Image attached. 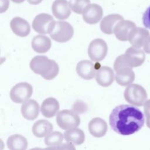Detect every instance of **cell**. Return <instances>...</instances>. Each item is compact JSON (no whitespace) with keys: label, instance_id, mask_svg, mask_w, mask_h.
Returning a JSON list of instances; mask_svg holds the SVG:
<instances>
[{"label":"cell","instance_id":"25","mask_svg":"<svg viewBox=\"0 0 150 150\" xmlns=\"http://www.w3.org/2000/svg\"><path fill=\"white\" fill-rule=\"evenodd\" d=\"M7 146L11 150H25L28 147V141L25 137L20 134L9 136L6 141Z\"/></svg>","mask_w":150,"mask_h":150},{"label":"cell","instance_id":"27","mask_svg":"<svg viewBox=\"0 0 150 150\" xmlns=\"http://www.w3.org/2000/svg\"><path fill=\"white\" fill-rule=\"evenodd\" d=\"M90 4V0H70L69 5L71 10L77 13L83 14L86 7Z\"/></svg>","mask_w":150,"mask_h":150},{"label":"cell","instance_id":"14","mask_svg":"<svg viewBox=\"0 0 150 150\" xmlns=\"http://www.w3.org/2000/svg\"><path fill=\"white\" fill-rule=\"evenodd\" d=\"M52 11L54 16L60 20L67 19L71 12L67 0H55L52 5Z\"/></svg>","mask_w":150,"mask_h":150},{"label":"cell","instance_id":"24","mask_svg":"<svg viewBox=\"0 0 150 150\" xmlns=\"http://www.w3.org/2000/svg\"><path fill=\"white\" fill-rule=\"evenodd\" d=\"M64 138L67 142L75 145H81L85 141L84 132L76 127L70 128L64 132Z\"/></svg>","mask_w":150,"mask_h":150},{"label":"cell","instance_id":"7","mask_svg":"<svg viewBox=\"0 0 150 150\" xmlns=\"http://www.w3.org/2000/svg\"><path fill=\"white\" fill-rule=\"evenodd\" d=\"M32 86L26 82L15 85L10 91V98L15 103H22L28 100L32 95Z\"/></svg>","mask_w":150,"mask_h":150},{"label":"cell","instance_id":"21","mask_svg":"<svg viewBox=\"0 0 150 150\" xmlns=\"http://www.w3.org/2000/svg\"><path fill=\"white\" fill-rule=\"evenodd\" d=\"M59 107V103L55 98L49 97L46 98L42 103L40 111L45 117L50 118L57 113Z\"/></svg>","mask_w":150,"mask_h":150},{"label":"cell","instance_id":"20","mask_svg":"<svg viewBox=\"0 0 150 150\" xmlns=\"http://www.w3.org/2000/svg\"><path fill=\"white\" fill-rule=\"evenodd\" d=\"M115 81L120 86H126L131 84L135 80V73L131 68L121 67L115 70Z\"/></svg>","mask_w":150,"mask_h":150},{"label":"cell","instance_id":"12","mask_svg":"<svg viewBox=\"0 0 150 150\" xmlns=\"http://www.w3.org/2000/svg\"><path fill=\"white\" fill-rule=\"evenodd\" d=\"M76 69L78 75L84 80L93 79L97 70L95 64L88 60H83L78 62Z\"/></svg>","mask_w":150,"mask_h":150},{"label":"cell","instance_id":"10","mask_svg":"<svg viewBox=\"0 0 150 150\" xmlns=\"http://www.w3.org/2000/svg\"><path fill=\"white\" fill-rule=\"evenodd\" d=\"M124 55L128 64L132 69L141 66L145 59L144 52L140 48L134 46L128 48Z\"/></svg>","mask_w":150,"mask_h":150},{"label":"cell","instance_id":"4","mask_svg":"<svg viewBox=\"0 0 150 150\" xmlns=\"http://www.w3.org/2000/svg\"><path fill=\"white\" fill-rule=\"evenodd\" d=\"M74 34L73 26L66 21L55 22L54 27L49 33L51 38L59 43H64L70 40Z\"/></svg>","mask_w":150,"mask_h":150},{"label":"cell","instance_id":"22","mask_svg":"<svg viewBox=\"0 0 150 150\" xmlns=\"http://www.w3.org/2000/svg\"><path fill=\"white\" fill-rule=\"evenodd\" d=\"M31 45L35 52L39 53H45L50 50L52 42L50 39L47 36L39 35L33 38Z\"/></svg>","mask_w":150,"mask_h":150},{"label":"cell","instance_id":"9","mask_svg":"<svg viewBox=\"0 0 150 150\" xmlns=\"http://www.w3.org/2000/svg\"><path fill=\"white\" fill-rule=\"evenodd\" d=\"M103 11L100 5L96 4H89L83 13V19L87 23L93 25L98 23L102 18Z\"/></svg>","mask_w":150,"mask_h":150},{"label":"cell","instance_id":"23","mask_svg":"<svg viewBox=\"0 0 150 150\" xmlns=\"http://www.w3.org/2000/svg\"><path fill=\"white\" fill-rule=\"evenodd\" d=\"M53 128V125L49 121L39 120L33 124L32 130L35 137L42 138L52 132Z\"/></svg>","mask_w":150,"mask_h":150},{"label":"cell","instance_id":"32","mask_svg":"<svg viewBox=\"0 0 150 150\" xmlns=\"http://www.w3.org/2000/svg\"><path fill=\"white\" fill-rule=\"evenodd\" d=\"M144 50L146 53H150V36L147 39L144 44Z\"/></svg>","mask_w":150,"mask_h":150},{"label":"cell","instance_id":"31","mask_svg":"<svg viewBox=\"0 0 150 150\" xmlns=\"http://www.w3.org/2000/svg\"><path fill=\"white\" fill-rule=\"evenodd\" d=\"M9 6V1L8 0H1V13L5 12Z\"/></svg>","mask_w":150,"mask_h":150},{"label":"cell","instance_id":"30","mask_svg":"<svg viewBox=\"0 0 150 150\" xmlns=\"http://www.w3.org/2000/svg\"><path fill=\"white\" fill-rule=\"evenodd\" d=\"M142 23L146 28L150 29V6L147 8L143 14Z\"/></svg>","mask_w":150,"mask_h":150},{"label":"cell","instance_id":"5","mask_svg":"<svg viewBox=\"0 0 150 150\" xmlns=\"http://www.w3.org/2000/svg\"><path fill=\"white\" fill-rule=\"evenodd\" d=\"M56 122L60 128L68 129L78 127L80 124V118L74 111L63 110L57 113Z\"/></svg>","mask_w":150,"mask_h":150},{"label":"cell","instance_id":"3","mask_svg":"<svg viewBox=\"0 0 150 150\" xmlns=\"http://www.w3.org/2000/svg\"><path fill=\"white\" fill-rule=\"evenodd\" d=\"M124 96L128 103L138 107L143 105L147 99L146 90L138 84H129L125 88Z\"/></svg>","mask_w":150,"mask_h":150},{"label":"cell","instance_id":"2","mask_svg":"<svg viewBox=\"0 0 150 150\" xmlns=\"http://www.w3.org/2000/svg\"><path fill=\"white\" fill-rule=\"evenodd\" d=\"M29 65L34 73L47 80L53 79L59 73L58 64L45 56H35L32 59Z\"/></svg>","mask_w":150,"mask_h":150},{"label":"cell","instance_id":"11","mask_svg":"<svg viewBox=\"0 0 150 150\" xmlns=\"http://www.w3.org/2000/svg\"><path fill=\"white\" fill-rule=\"evenodd\" d=\"M136 27L134 22L129 20H122L115 26L114 33L115 37L121 41L128 40V37L131 31Z\"/></svg>","mask_w":150,"mask_h":150},{"label":"cell","instance_id":"8","mask_svg":"<svg viewBox=\"0 0 150 150\" xmlns=\"http://www.w3.org/2000/svg\"><path fill=\"white\" fill-rule=\"evenodd\" d=\"M107 52V45L102 39L93 40L88 47V56L91 60L96 62L103 60L105 57Z\"/></svg>","mask_w":150,"mask_h":150},{"label":"cell","instance_id":"18","mask_svg":"<svg viewBox=\"0 0 150 150\" xmlns=\"http://www.w3.org/2000/svg\"><path fill=\"white\" fill-rule=\"evenodd\" d=\"M88 128L90 133L96 138H101L105 135L108 129L107 122L103 119L96 117L88 123Z\"/></svg>","mask_w":150,"mask_h":150},{"label":"cell","instance_id":"19","mask_svg":"<svg viewBox=\"0 0 150 150\" xmlns=\"http://www.w3.org/2000/svg\"><path fill=\"white\" fill-rule=\"evenodd\" d=\"M21 113L25 119L33 120L39 115V105L34 100H28L21 106Z\"/></svg>","mask_w":150,"mask_h":150},{"label":"cell","instance_id":"17","mask_svg":"<svg viewBox=\"0 0 150 150\" xmlns=\"http://www.w3.org/2000/svg\"><path fill=\"white\" fill-rule=\"evenodd\" d=\"M124 18L120 14L113 13L105 16L101 21L100 27L101 30L107 35L114 33V29L116 25Z\"/></svg>","mask_w":150,"mask_h":150},{"label":"cell","instance_id":"13","mask_svg":"<svg viewBox=\"0 0 150 150\" xmlns=\"http://www.w3.org/2000/svg\"><path fill=\"white\" fill-rule=\"evenodd\" d=\"M149 37V32L145 28L135 27L130 33L128 40L132 46L141 48L144 46V44Z\"/></svg>","mask_w":150,"mask_h":150},{"label":"cell","instance_id":"6","mask_svg":"<svg viewBox=\"0 0 150 150\" xmlns=\"http://www.w3.org/2000/svg\"><path fill=\"white\" fill-rule=\"evenodd\" d=\"M55 22L50 15L45 13H39L35 16L32 22V28L35 32L40 34L50 33Z\"/></svg>","mask_w":150,"mask_h":150},{"label":"cell","instance_id":"26","mask_svg":"<svg viewBox=\"0 0 150 150\" xmlns=\"http://www.w3.org/2000/svg\"><path fill=\"white\" fill-rule=\"evenodd\" d=\"M64 135L59 131H53L46 135L45 138V144L49 146H56L63 141Z\"/></svg>","mask_w":150,"mask_h":150},{"label":"cell","instance_id":"1","mask_svg":"<svg viewBox=\"0 0 150 150\" xmlns=\"http://www.w3.org/2000/svg\"><path fill=\"white\" fill-rule=\"evenodd\" d=\"M144 122L143 112L138 108L128 104L115 107L109 118V123L112 130L123 135L138 132L144 126Z\"/></svg>","mask_w":150,"mask_h":150},{"label":"cell","instance_id":"29","mask_svg":"<svg viewBox=\"0 0 150 150\" xmlns=\"http://www.w3.org/2000/svg\"><path fill=\"white\" fill-rule=\"evenodd\" d=\"M144 113L146 117V123L148 128H150V99L146 101L144 104Z\"/></svg>","mask_w":150,"mask_h":150},{"label":"cell","instance_id":"34","mask_svg":"<svg viewBox=\"0 0 150 150\" xmlns=\"http://www.w3.org/2000/svg\"><path fill=\"white\" fill-rule=\"evenodd\" d=\"M13 2L16 3V4H20L22 2H23L25 0H11Z\"/></svg>","mask_w":150,"mask_h":150},{"label":"cell","instance_id":"15","mask_svg":"<svg viewBox=\"0 0 150 150\" xmlns=\"http://www.w3.org/2000/svg\"><path fill=\"white\" fill-rule=\"evenodd\" d=\"M96 80L101 86H110L114 80V72L110 67L101 66L97 70Z\"/></svg>","mask_w":150,"mask_h":150},{"label":"cell","instance_id":"16","mask_svg":"<svg viewBox=\"0 0 150 150\" xmlns=\"http://www.w3.org/2000/svg\"><path fill=\"white\" fill-rule=\"evenodd\" d=\"M10 26L12 32L21 37L27 36L30 32V26L28 22L19 16L15 17L11 20Z\"/></svg>","mask_w":150,"mask_h":150},{"label":"cell","instance_id":"28","mask_svg":"<svg viewBox=\"0 0 150 150\" xmlns=\"http://www.w3.org/2000/svg\"><path fill=\"white\" fill-rule=\"evenodd\" d=\"M87 108L86 105L82 101H79L77 103H74L73 106V111H74L76 113L78 114H81L84 111H86V109Z\"/></svg>","mask_w":150,"mask_h":150},{"label":"cell","instance_id":"33","mask_svg":"<svg viewBox=\"0 0 150 150\" xmlns=\"http://www.w3.org/2000/svg\"><path fill=\"white\" fill-rule=\"evenodd\" d=\"M28 2L32 5H38L40 4L43 0H27Z\"/></svg>","mask_w":150,"mask_h":150}]
</instances>
